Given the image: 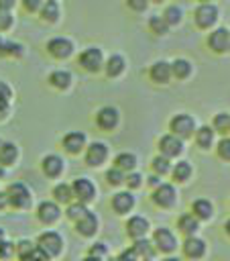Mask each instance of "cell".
Wrapping results in <instances>:
<instances>
[{
  "instance_id": "obj_1",
  "label": "cell",
  "mask_w": 230,
  "mask_h": 261,
  "mask_svg": "<svg viewBox=\"0 0 230 261\" xmlns=\"http://www.w3.org/2000/svg\"><path fill=\"white\" fill-rule=\"evenodd\" d=\"M195 130H197V120L189 112H177L169 120V135H173L181 141L193 139Z\"/></svg>"
},
{
  "instance_id": "obj_2",
  "label": "cell",
  "mask_w": 230,
  "mask_h": 261,
  "mask_svg": "<svg viewBox=\"0 0 230 261\" xmlns=\"http://www.w3.org/2000/svg\"><path fill=\"white\" fill-rule=\"evenodd\" d=\"M220 18V8L216 2H202L193 10V22L202 31H212L216 29V22Z\"/></svg>"
},
{
  "instance_id": "obj_3",
  "label": "cell",
  "mask_w": 230,
  "mask_h": 261,
  "mask_svg": "<svg viewBox=\"0 0 230 261\" xmlns=\"http://www.w3.org/2000/svg\"><path fill=\"white\" fill-rule=\"evenodd\" d=\"M151 243L155 247L157 253H163V255H173L177 251V237L175 232L169 228V226H159L153 230V237H151Z\"/></svg>"
},
{
  "instance_id": "obj_4",
  "label": "cell",
  "mask_w": 230,
  "mask_h": 261,
  "mask_svg": "<svg viewBox=\"0 0 230 261\" xmlns=\"http://www.w3.org/2000/svg\"><path fill=\"white\" fill-rule=\"evenodd\" d=\"M6 198H8V206L12 208H18V210H26L33 202V196H31V190L22 184V181H14L6 188Z\"/></svg>"
},
{
  "instance_id": "obj_5",
  "label": "cell",
  "mask_w": 230,
  "mask_h": 261,
  "mask_svg": "<svg viewBox=\"0 0 230 261\" xmlns=\"http://www.w3.org/2000/svg\"><path fill=\"white\" fill-rule=\"evenodd\" d=\"M206 45L212 53L216 55H224L230 51V29L226 27H216L210 31V35L206 37Z\"/></svg>"
},
{
  "instance_id": "obj_6",
  "label": "cell",
  "mask_w": 230,
  "mask_h": 261,
  "mask_svg": "<svg viewBox=\"0 0 230 261\" xmlns=\"http://www.w3.org/2000/svg\"><path fill=\"white\" fill-rule=\"evenodd\" d=\"M157 149H159V155L161 157H165V159H177V157H181L183 155V151H185V145H183V141L181 139H177V137H173V135H161L159 137V141H157Z\"/></svg>"
},
{
  "instance_id": "obj_7",
  "label": "cell",
  "mask_w": 230,
  "mask_h": 261,
  "mask_svg": "<svg viewBox=\"0 0 230 261\" xmlns=\"http://www.w3.org/2000/svg\"><path fill=\"white\" fill-rule=\"evenodd\" d=\"M151 200H153V204H155L157 208L169 210V208H173V206L177 204V190H175V186H173V184L163 181L159 188H155V190H153Z\"/></svg>"
},
{
  "instance_id": "obj_8",
  "label": "cell",
  "mask_w": 230,
  "mask_h": 261,
  "mask_svg": "<svg viewBox=\"0 0 230 261\" xmlns=\"http://www.w3.org/2000/svg\"><path fill=\"white\" fill-rule=\"evenodd\" d=\"M37 247L51 259V257H57L63 251V239H61V234L57 230H45V232L39 234Z\"/></svg>"
},
{
  "instance_id": "obj_9",
  "label": "cell",
  "mask_w": 230,
  "mask_h": 261,
  "mask_svg": "<svg viewBox=\"0 0 230 261\" xmlns=\"http://www.w3.org/2000/svg\"><path fill=\"white\" fill-rule=\"evenodd\" d=\"M77 61H79V65H81L85 71L96 73V71H100V69L104 67V53H102L100 47H88V49H83V51L79 53Z\"/></svg>"
},
{
  "instance_id": "obj_10",
  "label": "cell",
  "mask_w": 230,
  "mask_h": 261,
  "mask_svg": "<svg viewBox=\"0 0 230 261\" xmlns=\"http://www.w3.org/2000/svg\"><path fill=\"white\" fill-rule=\"evenodd\" d=\"M71 192L73 198H77V202L81 204H90L92 200H96V186L90 177H75L71 184Z\"/></svg>"
},
{
  "instance_id": "obj_11",
  "label": "cell",
  "mask_w": 230,
  "mask_h": 261,
  "mask_svg": "<svg viewBox=\"0 0 230 261\" xmlns=\"http://www.w3.org/2000/svg\"><path fill=\"white\" fill-rule=\"evenodd\" d=\"M181 253H183L185 259L199 261V259L206 257L208 245H206V241L199 239V237H187V239H183V243H181Z\"/></svg>"
},
{
  "instance_id": "obj_12",
  "label": "cell",
  "mask_w": 230,
  "mask_h": 261,
  "mask_svg": "<svg viewBox=\"0 0 230 261\" xmlns=\"http://www.w3.org/2000/svg\"><path fill=\"white\" fill-rule=\"evenodd\" d=\"M124 228H126V234H128L130 239L138 241V239H147V234H149V230H151V222H149L147 216L134 214V216H130V218L126 220Z\"/></svg>"
},
{
  "instance_id": "obj_13",
  "label": "cell",
  "mask_w": 230,
  "mask_h": 261,
  "mask_svg": "<svg viewBox=\"0 0 230 261\" xmlns=\"http://www.w3.org/2000/svg\"><path fill=\"white\" fill-rule=\"evenodd\" d=\"M47 51L55 59H67L73 53V43L67 37H53L47 41Z\"/></svg>"
},
{
  "instance_id": "obj_14",
  "label": "cell",
  "mask_w": 230,
  "mask_h": 261,
  "mask_svg": "<svg viewBox=\"0 0 230 261\" xmlns=\"http://www.w3.org/2000/svg\"><path fill=\"white\" fill-rule=\"evenodd\" d=\"M108 159V145L102 141H94L85 147V163L90 167H100Z\"/></svg>"
},
{
  "instance_id": "obj_15",
  "label": "cell",
  "mask_w": 230,
  "mask_h": 261,
  "mask_svg": "<svg viewBox=\"0 0 230 261\" xmlns=\"http://www.w3.org/2000/svg\"><path fill=\"white\" fill-rule=\"evenodd\" d=\"M118 122H120V112L114 106H102L96 112V124L102 130H112L118 126Z\"/></svg>"
},
{
  "instance_id": "obj_16",
  "label": "cell",
  "mask_w": 230,
  "mask_h": 261,
  "mask_svg": "<svg viewBox=\"0 0 230 261\" xmlns=\"http://www.w3.org/2000/svg\"><path fill=\"white\" fill-rule=\"evenodd\" d=\"M61 216V208L57 202L53 200H43L39 206H37V218L43 222V224H53L57 222Z\"/></svg>"
},
{
  "instance_id": "obj_17",
  "label": "cell",
  "mask_w": 230,
  "mask_h": 261,
  "mask_svg": "<svg viewBox=\"0 0 230 261\" xmlns=\"http://www.w3.org/2000/svg\"><path fill=\"white\" fill-rule=\"evenodd\" d=\"M41 169L47 177H59L65 169V161L57 155V153H49L41 159Z\"/></svg>"
},
{
  "instance_id": "obj_18",
  "label": "cell",
  "mask_w": 230,
  "mask_h": 261,
  "mask_svg": "<svg viewBox=\"0 0 230 261\" xmlns=\"http://www.w3.org/2000/svg\"><path fill=\"white\" fill-rule=\"evenodd\" d=\"M112 210L116 212V214H128L132 208H134V204H136V198L132 196V192H128V190H124V192H116L114 196H112Z\"/></svg>"
},
{
  "instance_id": "obj_19",
  "label": "cell",
  "mask_w": 230,
  "mask_h": 261,
  "mask_svg": "<svg viewBox=\"0 0 230 261\" xmlns=\"http://www.w3.org/2000/svg\"><path fill=\"white\" fill-rule=\"evenodd\" d=\"M61 143H63V149H65L67 153H71V155H77V153L83 151V147H88V139H85V135H83L81 130H71V133H67Z\"/></svg>"
},
{
  "instance_id": "obj_20",
  "label": "cell",
  "mask_w": 230,
  "mask_h": 261,
  "mask_svg": "<svg viewBox=\"0 0 230 261\" xmlns=\"http://www.w3.org/2000/svg\"><path fill=\"white\" fill-rule=\"evenodd\" d=\"M149 77L155 84H169V80H171V63L165 61V59L155 61L149 67Z\"/></svg>"
},
{
  "instance_id": "obj_21",
  "label": "cell",
  "mask_w": 230,
  "mask_h": 261,
  "mask_svg": "<svg viewBox=\"0 0 230 261\" xmlns=\"http://www.w3.org/2000/svg\"><path fill=\"white\" fill-rule=\"evenodd\" d=\"M193 141L202 151H210L216 145V133L210 124H202V126H197L195 135H193Z\"/></svg>"
},
{
  "instance_id": "obj_22",
  "label": "cell",
  "mask_w": 230,
  "mask_h": 261,
  "mask_svg": "<svg viewBox=\"0 0 230 261\" xmlns=\"http://www.w3.org/2000/svg\"><path fill=\"white\" fill-rule=\"evenodd\" d=\"M189 210H191L193 218H197L199 222L212 220V216H214V204H212L208 198H197V200H193L191 206H189Z\"/></svg>"
},
{
  "instance_id": "obj_23",
  "label": "cell",
  "mask_w": 230,
  "mask_h": 261,
  "mask_svg": "<svg viewBox=\"0 0 230 261\" xmlns=\"http://www.w3.org/2000/svg\"><path fill=\"white\" fill-rule=\"evenodd\" d=\"M177 230L187 239V237H197V230H199V220L193 218L191 212H183L179 218H177Z\"/></svg>"
},
{
  "instance_id": "obj_24",
  "label": "cell",
  "mask_w": 230,
  "mask_h": 261,
  "mask_svg": "<svg viewBox=\"0 0 230 261\" xmlns=\"http://www.w3.org/2000/svg\"><path fill=\"white\" fill-rule=\"evenodd\" d=\"M191 173H193V167L187 159H179L171 167V177H173L175 184H187L191 179Z\"/></svg>"
},
{
  "instance_id": "obj_25",
  "label": "cell",
  "mask_w": 230,
  "mask_h": 261,
  "mask_svg": "<svg viewBox=\"0 0 230 261\" xmlns=\"http://www.w3.org/2000/svg\"><path fill=\"white\" fill-rule=\"evenodd\" d=\"M126 67V59L120 53H112L106 61H104V71L108 77H118Z\"/></svg>"
},
{
  "instance_id": "obj_26",
  "label": "cell",
  "mask_w": 230,
  "mask_h": 261,
  "mask_svg": "<svg viewBox=\"0 0 230 261\" xmlns=\"http://www.w3.org/2000/svg\"><path fill=\"white\" fill-rule=\"evenodd\" d=\"M193 73V63L185 57H177L171 61V77H177V80H187L189 75Z\"/></svg>"
},
{
  "instance_id": "obj_27",
  "label": "cell",
  "mask_w": 230,
  "mask_h": 261,
  "mask_svg": "<svg viewBox=\"0 0 230 261\" xmlns=\"http://www.w3.org/2000/svg\"><path fill=\"white\" fill-rule=\"evenodd\" d=\"M75 230L81 234V237H94L96 230H98V216L94 212H88L81 220L75 222Z\"/></svg>"
},
{
  "instance_id": "obj_28",
  "label": "cell",
  "mask_w": 230,
  "mask_h": 261,
  "mask_svg": "<svg viewBox=\"0 0 230 261\" xmlns=\"http://www.w3.org/2000/svg\"><path fill=\"white\" fill-rule=\"evenodd\" d=\"M161 18L165 20L167 27H177V24H181V20H183V10H181V6H177V4H167V6L163 8Z\"/></svg>"
},
{
  "instance_id": "obj_29",
  "label": "cell",
  "mask_w": 230,
  "mask_h": 261,
  "mask_svg": "<svg viewBox=\"0 0 230 261\" xmlns=\"http://www.w3.org/2000/svg\"><path fill=\"white\" fill-rule=\"evenodd\" d=\"M49 84L57 90H67L71 86V73L67 69H55L49 75Z\"/></svg>"
},
{
  "instance_id": "obj_30",
  "label": "cell",
  "mask_w": 230,
  "mask_h": 261,
  "mask_svg": "<svg viewBox=\"0 0 230 261\" xmlns=\"http://www.w3.org/2000/svg\"><path fill=\"white\" fill-rule=\"evenodd\" d=\"M136 163H138L136 155H134V153H128V151L118 153V155H116V159H114V167H118L120 171H128V173H130V171H134Z\"/></svg>"
},
{
  "instance_id": "obj_31",
  "label": "cell",
  "mask_w": 230,
  "mask_h": 261,
  "mask_svg": "<svg viewBox=\"0 0 230 261\" xmlns=\"http://www.w3.org/2000/svg\"><path fill=\"white\" fill-rule=\"evenodd\" d=\"M18 157V147L10 141H2L0 145V165H12Z\"/></svg>"
},
{
  "instance_id": "obj_32",
  "label": "cell",
  "mask_w": 230,
  "mask_h": 261,
  "mask_svg": "<svg viewBox=\"0 0 230 261\" xmlns=\"http://www.w3.org/2000/svg\"><path fill=\"white\" fill-rule=\"evenodd\" d=\"M39 14H41V18H43L45 22H57V20H59V2H55V0L43 2Z\"/></svg>"
},
{
  "instance_id": "obj_33",
  "label": "cell",
  "mask_w": 230,
  "mask_h": 261,
  "mask_svg": "<svg viewBox=\"0 0 230 261\" xmlns=\"http://www.w3.org/2000/svg\"><path fill=\"white\" fill-rule=\"evenodd\" d=\"M53 202H57V204H71V200H73V192H71V184H65V181H61V184H57L55 188H53Z\"/></svg>"
},
{
  "instance_id": "obj_34",
  "label": "cell",
  "mask_w": 230,
  "mask_h": 261,
  "mask_svg": "<svg viewBox=\"0 0 230 261\" xmlns=\"http://www.w3.org/2000/svg\"><path fill=\"white\" fill-rule=\"evenodd\" d=\"M210 126L214 128V133H220V135L226 137L228 130H230V112H218V114H214Z\"/></svg>"
},
{
  "instance_id": "obj_35",
  "label": "cell",
  "mask_w": 230,
  "mask_h": 261,
  "mask_svg": "<svg viewBox=\"0 0 230 261\" xmlns=\"http://www.w3.org/2000/svg\"><path fill=\"white\" fill-rule=\"evenodd\" d=\"M151 167H153V173H155V175L163 177V175H169V173H171L173 163H171L169 159L161 157V155H155V157H153V161H151Z\"/></svg>"
},
{
  "instance_id": "obj_36",
  "label": "cell",
  "mask_w": 230,
  "mask_h": 261,
  "mask_svg": "<svg viewBox=\"0 0 230 261\" xmlns=\"http://www.w3.org/2000/svg\"><path fill=\"white\" fill-rule=\"evenodd\" d=\"M132 249H134V253L138 255V259H151V257L155 255V247H153V243H151L149 239H138V241H134Z\"/></svg>"
},
{
  "instance_id": "obj_37",
  "label": "cell",
  "mask_w": 230,
  "mask_h": 261,
  "mask_svg": "<svg viewBox=\"0 0 230 261\" xmlns=\"http://www.w3.org/2000/svg\"><path fill=\"white\" fill-rule=\"evenodd\" d=\"M88 212H90V210H88V206H85V204H81V202H71V204H67L65 216H67L71 222H77V220H81Z\"/></svg>"
},
{
  "instance_id": "obj_38",
  "label": "cell",
  "mask_w": 230,
  "mask_h": 261,
  "mask_svg": "<svg viewBox=\"0 0 230 261\" xmlns=\"http://www.w3.org/2000/svg\"><path fill=\"white\" fill-rule=\"evenodd\" d=\"M149 29H151V33H155V35H159V37H163V35L169 33V27H167L165 20L161 18V14L149 16Z\"/></svg>"
},
{
  "instance_id": "obj_39",
  "label": "cell",
  "mask_w": 230,
  "mask_h": 261,
  "mask_svg": "<svg viewBox=\"0 0 230 261\" xmlns=\"http://www.w3.org/2000/svg\"><path fill=\"white\" fill-rule=\"evenodd\" d=\"M216 155H218L222 161H228V163H230V135H228V137H222V139L216 143Z\"/></svg>"
},
{
  "instance_id": "obj_40",
  "label": "cell",
  "mask_w": 230,
  "mask_h": 261,
  "mask_svg": "<svg viewBox=\"0 0 230 261\" xmlns=\"http://www.w3.org/2000/svg\"><path fill=\"white\" fill-rule=\"evenodd\" d=\"M124 171H120L118 167H110L108 171H106V181L110 184V186H120V184H124Z\"/></svg>"
},
{
  "instance_id": "obj_41",
  "label": "cell",
  "mask_w": 230,
  "mask_h": 261,
  "mask_svg": "<svg viewBox=\"0 0 230 261\" xmlns=\"http://www.w3.org/2000/svg\"><path fill=\"white\" fill-rule=\"evenodd\" d=\"M33 249H35V243H31V241H26V239H22V241H18V243L14 245V251H16V255H18L20 261H22Z\"/></svg>"
},
{
  "instance_id": "obj_42",
  "label": "cell",
  "mask_w": 230,
  "mask_h": 261,
  "mask_svg": "<svg viewBox=\"0 0 230 261\" xmlns=\"http://www.w3.org/2000/svg\"><path fill=\"white\" fill-rule=\"evenodd\" d=\"M142 175L138 173V171H130V173H126L124 175V184L128 186V190H136V188H140L142 186Z\"/></svg>"
},
{
  "instance_id": "obj_43",
  "label": "cell",
  "mask_w": 230,
  "mask_h": 261,
  "mask_svg": "<svg viewBox=\"0 0 230 261\" xmlns=\"http://www.w3.org/2000/svg\"><path fill=\"white\" fill-rule=\"evenodd\" d=\"M106 253H108L106 243H94V245L90 247V251H88V255H92V257H100V259H104Z\"/></svg>"
},
{
  "instance_id": "obj_44",
  "label": "cell",
  "mask_w": 230,
  "mask_h": 261,
  "mask_svg": "<svg viewBox=\"0 0 230 261\" xmlns=\"http://www.w3.org/2000/svg\"><path fill=\"white\" fill-rule=\"evenodd\" d=\"M14 255V245L10 241H0V257L2 259H10Z\"/></svg>"
},
{
  "instance_id": "obj_45",
  "label": "cell",
  "mask_w": 230,
  "mask_h": 261,
  "mask_svg": "<svg viewBox=\"0 0 230 261\" xmlns=\"http://www.w3.org/2000/svg\"><path fill=\"white\" fill-rule=\"evenodd\" d=\"M22 261H49V257H47V255H45V253L35 245V249H33V251L22 259Z\"/></svg>"
},
{
  "instance_id": "obj_46",
  "label": "cell",
  "mask_w": 230,
  "mask_h": 261,
  "mask_svg": "<svg viewBox=\"0 0 230 261\" xmlns=\"http://www.w3.org/2000/svg\"><path fill=\"white\" fill-rule=\"evenodd\" d=\"M10 98H12V90L6 82H0V102L2 104H10Z\"/></svg>"
},
{
  "instance_id": "obj_47",
  "label": "cell",
  "mask_w": 230,
  "mask_h": 261,
  "mask_svg": "<svg viewBox=\"0 0 230 261\" xmlns=\"http://www.w3.org/2000/svg\"><path fill=\"white\" fill-rule=\"evenodd\" d=\"M12 27V14L8 10H0V31H6Z\"/></svg>"
},
{
  "instance_id": "obj_48",
  "label": "cell",
  "mask_w": 230,
  "mask_h": 261,
  "mask_svg": "<svg viewBox=\"0 0 230 261\" xmlns=\"http://www.w3.org/2000/svg\"><path fill=\"white\" fill-rule=\"evenodd\" d=\"M116 261H138V255L134 253V249L130 247V249H124L120 255H118V259Z\"/></svg>"
},
{
  "instance_id": "obj_49",
  "label": "cell",
  "mask_w": 230,
  "mask_h": 261,
  "mask_svg": "<svg viewBox=\"0 0 230 261\" xmlns=\"http://www.w3.org/2000/svg\"><path fill=\"white\" fill-rule=\"evenodd\" d=\"M126 6H128V8H132V10H138V12H140V10H147L149 2H147V0H128V2H126Z\"/></svg>"
},
{
  "instance_id": "obj_50",
  "label": "cell",
  "mask_w": 230,
  "mask_h": 261,
  "mask_svg": "<svg viewBox=\"0 0 230 261\" xmlns=\"http://www.w3.org/2000/svg\"><path fill=\"white\" fill-rule=\"evenodd\" d=\"M22 6H24L28 12H37V10H41L43 2H41V0H24V2H22Z\"/></svg>"
},
{
  "instance_id": "obj_51",
  "label": "cell",
  "mask_w": 230,
  "mask_h": 261,
  "mask_svg": "<svg viewBox=\"0 0 230 261\" xmlns=\"http://www.w3.org/2000/svg\"><path fill=\"white\" fill-rule=\"evenodd\" d=\"M147 184L155 190V188H159L163 181H161V177H159V175H155V173H153V175H149V177H147Z\"/></svg>"
},
{
  "instance_id": "obj_52",
  "label": "cell",
  "mask_w": 230,
  "mask_h": 261,
  "mask_svg": "<svg viewBox=\"0 0 230 261\" xmlns=\"http://www.w3.org/2000/svg\"><path fill=\"white\" fill-rule=\"evenodd\" d=\"M12 6H14V0H0V10H8L10 12Z\"/></svg>"
},
{
  "instance_id": "obj_53",
  "label": "cell",
  "mask_w": 230,
  "mask_h": 261,
  "mask_svg": "<svg viewBox=\"0 0 230 261\" xmlns=\"http://www.w3.org/2000/svg\"><path fill=\"white\" fill-rule=\"evenodd\" d=\"M6 206H8V198H6L4 192H0V210H4Z\"/></svg>"
},
{
  "instance_id": "obj_54",
  "label": "cell",
  "mask_w": 230,
  "mask_h": 261,
  "mask_svg": "<svg viewBox=\"0 0 230 261\" xmlns=\"http://www.w3.org/2000/svg\"><path fill=\"white\" fill-rule=\"evenodd\" d=\"M163 261H183V259H181V257H177V255H167Z\"/></svg>"
},
{
  "instance_id": "obj_55",
  "label": "cell",
  "mask_w": 230,
  "mask_h": 261,
  "mask_svg": "<svg viewBox=\"0 0 230 261\" xmlns=\"http://www.w3.org/2000/svg\"><path fill=\"white\" fill-rule=\"evenodd\" d=\"M224 232H226V237L230 239V218H228V220L224 222Z\"/></svg>"
},
{
  "instance_id": "obj_56",
  "label": "cell",
  "mask_w": 230,
  "mask_h": 261,
  "mask_svg": "<svg viewBox=\"0 0 230 261\" xmlns=\"http://www.w3.org/2000/svg\"><path fill=\"white\" fill-rule=\"evenodd\" d=\"M83 261H104V259H100V257H92V255H88Z\"/></svg>"
},
{
  "instance_id": "obj_57",
  "label": "cell",
  "mask_w": 230,
  "mask_h": 261,
  "mask_svg": "<svg viewBox=\"0 0 230 261\" xmlns=\"http://www.w3.org/2000/svg\"><path fill=\"white\" fill-rule=\"evenodd\" d=\"M0 241H4V230L0 228Z\"/></svg>"
},
{
  "instance_id": "obj_58",
  "label": "cell",
  "mask_w": 230,
  "mask_h": 261,
  "mask_svg": "<svg viewBox=\"0 0 230 261\" xmlns=\"http://www.w3.org/2000/svg\"><path fill=\"white\" fill-rule=\"evenodd\" d=\"M0 177H4V167L0 165Z\"/></svg>"
},
{
  "instance_id": "obj_59",
  "label": "cell",
  "mask_w": 230,
  "mask_h": 261,
  "mask_svg": "<svg viewBox=\"0 0 230 261\" xmlns=\"http://www.w3.org/2000/svg\"><path fill=\"white\" fill-rule=\"evenodd\" d=\"M0 45H2V37H0Z\"/></svg>"
},
{
  "instance_id": "obj_60",
  "label": "cell",
  "mask_w": 230,
  "mask_h": 261,
  "mask_svg": "<svg viewBox=\"0 0 230 261\" xmlns=\"http://www.w3.org/2000/svg\"><path fill=\"white\" fill-rule=\"evenodd\" d=\"M0 145H2V141H0Z\"/></svg>"
},
{
  "instance_id": "obj_61",
  "label": "cell",
  "mask_w": 230,
  "mask_h": 261,
  "mask_svg": "<svg viewBox=\"0 0 230 261\" xmlns=\"http://www.w3.org/2000/svg\"><path fill=\"white\" fill-rule=\"evenodd\" d=\"M228 135H230V130H228Z\"/></svg>"
},
{
  "instance_id": "obj_62",
  "label": "cell",
  "mask_w": 230,
  "mask_h": 261,
  "mask_svg": "<svg viewBox=\"0 0 230 261\" xmlns=\"http://www.w3.org/2000/svg\"><path fill=\"white\" fill-rule=\"evenodd\" d=\"M114 261H116V259H114Z\"/></svg>"
}]
</instances>
